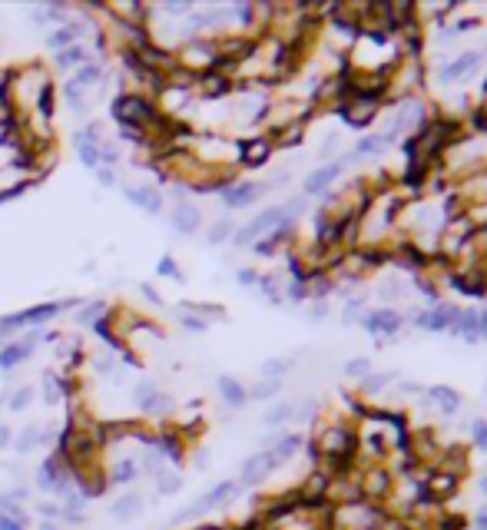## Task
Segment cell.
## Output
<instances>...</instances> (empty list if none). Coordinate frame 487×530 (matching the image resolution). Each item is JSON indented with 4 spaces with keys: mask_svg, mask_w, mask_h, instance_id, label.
<instances>
[{
    "mask_svg": "<svg viewBox=\"0 0 487 530\" xmlns=\"http://www.w3.org/2000/svg\"><path fill=\"white\" fill-rule=\"evenodd\" d=\"M299 209H302V199H292V202H285V206H272V209L259 212V215L249 219L242 229H236L232 242L239 245V249H242V245H256L262 236H272L282 222H292V212H299Z\"/></svg>",
    "mask_w": 487,
    "mask_h": 530,
    "instance_id": "cell-1",
    "label": "cell"
},
{
    "mask_svg": "<svg viewBox=\"0 0 487 530\" xmlns=\"http://www.w3.org/2000/svg\"><path fill=\"white\" fill-rule=\"evenodd\" d=\"M236 494H239V484H236V481H219V484L209 487L199 500H193L186 511H179V514H176V524H186V520H193V517H199V514H209V511H215V507L229 504Z\"/></svg>",
    "mask_w": 487,
    "mask_h": 530,
    "instance_id": "cell-2",
    "label": "cell"
},
{
    "mask_svg": "<svg viewBox=\"0 0 487 530\" xmlns=\"http://www.w3.org/2000/svg\"><path fill=\"white\" fill-rule=\"evenodd\" d=\"M100 133H103L100 123H87L83 130H76V136H73L76 156H80V163L87 169H100V143H103Z\"/></svg>",
    "mask_w": 487,
    "mask_h": 530,
    "instance_id": "cell-3",
    "label": "cell"
},
{
    "mask_svg": "<svg viewBox=\"0 0 487 530\" xmlns=\"http://www.w3.org/2000/svg\"><path fill=\"white\" fill-rule=\"evenodd\" d=\"M262 193H265L262 182H229L226 189H219V199L226 209H245L256 199H262Z\"/></svg>",
    "mask_w": 487,
    "mask_h": 530,
    "instance_id": "cell-4",
    "label": "cell"
},
{
    "mask_svg": "<svg viewBox=\"0 0 487 530\" xmlns=\"http://www.w3.org/2000/svg\"><path fill=\"white\" fill-rule=\"evenodd\" d=\"M272 150H275V143L269 136H249L239 143V163L249 169H259L269 163Z\"/></svg>",
    "mask_w": 487,
    "mask_h": 530,
    "instance_id": "cell-5",
    "label": "cell"
},
{
    "mask_svg": "<svg viewBox=\"0 0 487 530\" xmlns=\"http://www.w3.org/2000/svg\"><path fill=\"white\" fill-rule=\"evenodd\" d=\"M123 199L133 202L136 209L150 212V215H159L166 199H163V189H152V186H123Z\"/></svg>",
    "mask_w": 487,
    "mask_h": 530,
    "instance_id": "cell-6",
    "label": "cell"
},
{
    "mask_svg": "<svg viewBox=\"0 0 487 530\" xmlns=\"http://www.w3.org/2000/svg\"><path fill=\"white\" fill-rule=\"evenodd\" d=\"M457 308H451V305H434L431 312H418L414 315V325L418 328H427V332H451V325L457 321Z\"/></svg>",
    "mask_w": 487,
    "mask_h": 530,
    "instance_id": "cell-7",
    "label": "cell"
},
{
    "mask_svg": "<svg viewBox=\"0 0 487 530\" xmlns=\"http://www.w3.org/2000/svg\"><path fill=\"white\" fill-rule=\"evenodd\" d=\"M275 468H278V461L272 457V451H259V454H252L242 464V484H259V481H265Z\"/></svg>",
    "mask_w": 487,
    "mask_h": 530,
    "instance_id": "cell-8",
    "label": "cell"
},
{
    "mask_svg": "<svg viewBox=\"0 0 487 530\" xmlns=\"http://www.w3.org/2000/svg\"><path fill=\"white\" fill-rule=\"evenodd\" d=\"M139 474V461L136 457H130V454H120L113 464L107 468V484H113V487H126V484H133Z\"/></svg>",
    "mask_w": 487,
    "mask_h": 530,
    "instance_id": "cell-9",
    "label": "cell"
},
{
    "mask_svg": "<svg viewBox=\"0 0 487 530\" xmlns=\"http://www.w3.org/2000/svg\"><path fill=\"white\" fill-rule=\"evenodd\" d=\"M169 222H172V229H176L179 236H196L199 226H202V212H199L193 202H176Z\"/></svg>",
    "mask_w": 487,
    "mask_h": 530,
    "instance_id": "cell-10",
    "label": "cell"
},
{
    "mask_svg": "<svg viewBox=\"0 0 487 530\" xmlns=\"http://www.w3.org/2000/svg\"><path fill=\"white\" fill-rule=\"evenodd\" d=\"M83 24L80 20H70V24H63V27H53V30L46 33V46L53 50V53H60V50H67V46H73L83 40Z\"/></svg>",
    "mask_w": 487,
    "mask_h": 530,
    "instance_id": "cell-11",
    "label": "cell"
},
{
    "mask_svg": "<svg viewBox=\"0 0 487 530\" xmlns=\"http://www.w3.org/2000/svg\"><path fill=\"white\" fill-rule=\"evenodd\" d=\"M362 325H365L371 335H395L401 328V315L391 312V308H381V312H368L362 318Z\"/></svg>",
    "mask_w": 487,
    "mask_h": 530,
    "instance_id": "cell-12",
    "label": "cell"
},
{
    "mask_svg": "<svg viewBox=\"0 0 487 530\" xmlns=\"http://www.w3.org/2000/svg\"><path fill=\"white\" fill-rule=\"evenodd\" d=\"M342 166H345V159H342V163H328V166L308 173V179H305V193H308V196H319V193H325V189L338 179Z\"/></svg>",
    "mask_w": 487,
    "mask_h": 530,
    "instance_id": "cell-13",
    "label": "cell"
},
{
    "mask_svg": "<svg viewBox=\"0 0 487 530\" xmlns=\"http://www.w3.org/2000/svg\"><path fill=\"white\" fill-rule=\"evenodd\" d=\"M139 511H143V497H139L136 491H126V494H120V497L109 504V517H113V520H120V524L133 520Z\"/></svg>",
    "mask_w": 487,
    "mask_h": 530,
    "instance_id": "cell-14",
    "label": "cell"
},
{
    "mask_svg": "<svg viewBox=\"0 0 487 530\" xmlns=\"http://www.w3.org/2000/svg\"><path fill=\"white\" fill-rule=\"evenodd\" d=\"M109 312H113V308H109V302H103V299H96V302H83L80 305V308H73V318H70V321H73V325H80V328H83V325H96V321H100V318H107Z\"/></svg>",
    "mask_w": 487,
    "mask_h": 530,
    "instance_id": "cell-15",
    "label": "cell"
},
{
    "mask_svg": "<svg viewBox=\"0 0 487 530\" xmlns=\"http://www.w3.org/2000/svg\"><path fill=\"white\" fill-rule=\"evenodd\" d=\"M215 388H219V398L226 401L229 408H242L245 398H249V391L242 388V381H236L232 375H219V381H215Z\"/></svg>",
    "mask_w": 487,
    "mask_h": 530,
    "instance_id": "cell-16",
    "label": "cell"
},
{
    "mask_svg": "<svg viewBox=\"0 0 487 530\" xmlns=\"http://www.w3.org/2000/svg\"><path fill=\"white\" fill-rule=\"evenodd\" d=\"M30 17L37 20V24H53V27H63V24L73 20L70 7H63V3H44V7H37Z\"/></svg>",
    "mask_w": 487,
    "mask_h": 530,
    "instance_id": "cell-17",
    "label": "cell"
},
{
    "mask_svg": "<svg viewBox=\"0 0 487 530\" xmlns=\"http://www.w3.org/2000/svg\"><path fill=\"white\" fill-rule=\"evenodd\" d=\"M30 355L33 351L24 348L20 342H7V345H0V371H14V368H20Z\"/></svg>",
    "mask_w": 487,
    "mask_h": 530,
    "instance_id": "cell-18",
    "label": "cell"
},
{
    "mask_svg": "<svg viewBox=\"0 0 487 530\" xmlns=\"http://www.w3.org/2000/svg\"><path fill=\"white\" fill-rule=\"evenodd\" d=\"M87 60L90 57H87L83 44H73V46H67V50H60V53H53V67L57 70H76V67H83Z\"/></svg>",
    "mask_w": 487,
    "mask_h": 530,
    "instance_id": "cell-19",
    "label": "cell"
},
{
    "mask_svg": "<svg viewBox=\"0 0 487 530\" xmlns=\"http://www.w3.org/2000/svg\"><path fill=\"white\" fill-rule=\"evenodd\" d=\"M76 87H83V90H90V87H96L100 80H103V63L100 60H87L83 67H76V73L70 76Z\"/></svg>",
    "mask_w": 487,
    "mask_h": 530,
    "instance_id": "cell-20",
    "label": "cell"
},
{
    "mask_svg": "<svg viewBox=\"0 0 487 530\" xmlns=\"http://www.w3.org/2000/svg\"><path fill=\"white\" fill-rule=\"evenodd\" d=\"M451 332H454L457 338H464L468 345L481 342V335H477V312H461V315H457V321L451 325Z\"/></svg>",
    "mask_w": 487,
    "mask_h": 530,
    "instance_id": "cell-21",
    "label": "cell"
},
{
    "mask_svg": "<svg viewBox=\"0 0 487 530\" xmlns=\"http://www.w3.org/2000/svg\"><path fill=\"white\" fill-rule=\"evenodd\" d=\"M10 444H14L17 454H27V451H33V448H40V427H33V424L20 427V431H17V438L10 441Z\"/></svg>",
    "mask_w": 487,
    "mask_h": 530,
    "instance_id": "cell-22",
    "label": "cell"
},
{
    "mask_svg": "<svg viewBox=\"0 0 487 530\" xmlns=\"http://www.w3.org/2000/svg\"><path fill=\"white\" fill-rule=\"evenodd\" d=\"M477 67V53H464V57H457L454 63H448L441 70V80H457V76H468Z\"/></svg>",
    "mask_w": 487,
    "mask_h": 530,
    "instance_id": "cell-23",
    "label": "cell"
},
{
    "mask_svg": "<svg viewBox=\"0 0 487 530\" xmlns=\"http://www.w3.org/2000/svg\"><path fill=\"white\" fill-rule=\"evenodd\" d=\"M391 139H395V133H378V136L358 139V146H355V156H371V152L388 150V146H391Z\"/></svg>",
    "mask_w": 487,
    "mask_h": 530,
    "instance_id": "cell-24",
    "label": "cell"
},
{
    "mask_svg": "<svg viewBox=\"0 0 487 530\" xmlns=\"http://www.w3.org/2000/svg\"><path fill=\"white\" fill-rule=\"evenodd\" d=\"M63 401V381L57 371H44V405H60Z\"/></svg>",
    "mask_w": 487,
    "mask_h": 530,
    "instance_id": "cell-25",
    "label": "cell"
},
{
    "mask_svg": "<svg viewBox=\"0 0 487 530\" xmlns=\"http://www.w3.org/2000/svg\"><path fill=\"white\" fill-rule=\"evenodd\" d=\"M60 93H63V100H67V106H70L73 113H83V109H87V90H83V87H76L73 80H67Z\"/></svg>",
    "mask_w": 487,
    "mask_h": 530,
    "instance_id": "cell-26",
    "label": "cell"
},
{
    "mask_svg": "<svg viewBox=\"0 0 487 530\" xmlns=\"http://www.w3.org/2000/svg\"><path fill=\"white\" fill-rule=\"evenodd\" d=\"M33 401V388L30 385H20V388H14V391L7 394V411H14V414H20V411H27Z\"/></svg>",
    "mask_w": 487,
    "mask_h": 530,
    "instance_id": "cell-27",
    "label": "cell"
},
{
    "mask_svg": "<svg viewBox=\"0 0 487 530\" xmlns=\"http://www.w3.org/2000/svg\"><path fill=\"white\" fill-rule=\"evenodd\" d=\"M431 398H434V405L444 411V414H454L457 408H461V398H457L451 388H444V385H438V388H431Z\"/></svg>",
    "mask_w": 487,
    "mask_h": 530,
    "instance_id": "cell-28",
    "label": "cell"
},
{
    "mask_svg": "<svg viewBox=\"0 0 487 530\" xmlns=\"http://www.w3.org/2000/svg\"><path fill=\"white\" fill-rule=\"evenodd\" d=\"M299 448H302V438H299V434H285V438H278V444L272 448V457L282 464V461H289Z\"/></svg>",
    "mask_w": 487,
    "mask_h": 530,
    "instance_id": "cell-29",
    "label": "cell"
},
{
    "mask_svg": "<svg viewBox=\"0 0 487 530\" xmlns=\"http://www.w3.org/2000/svg\"><path fill=\"white\" fill-rule=\"evenodd\" d=\"M156 487H159V494H179V487H183V477L176 474V470H156Z\"/></svg>",
    "mask_w": 487,
    "mask_h": 530,
    "instance_id": "cell-30",
    "label": "cell"
},
{
    "mask_svg": "<svg viewBox=\"0 0 487 530\" xmlns=\"http://www.w3.org/2000/svg\"><path fill=\"white\" fill-rule=\"evenodd\" d=\"M143 414H146V418H159V414H169V411H172V398H169V394H156V398H150V401H146V405H143Z\"/></svg>",
    "mask_w": 487,
    "mask_h": 530,
    "instance_id": "cell-31",
    "label": "cell"
},
{
    "mask_svg": "<svg viewBox=\"0 0 487 530\" xmlns=\"http://www.w3.org/2000/svg\"><path fill=\"white\" fill-rule=\"evenodd\" d=\"M232 236H236V226H232V219H219V222L209 229V236H206V239H209V245H222V242H229Z\"/></svg>",
    "mask_w": 487,
    "mask_h": 530,
    "instance_id": "cell-32",
    "label": "cell"
},
{
    "mask_svg": "<svg viewBox=\"0 0 487 530\" xmlns=\"http://www.w3.org/2000/svg\"><path fill=\"white\" fill-rule=\"evenodd\" d=\"M292 414H295V405L292 401H278L275 408H269L265 411V424H285V421H292Z\"/></svg>",
    "mask_w": 487,
    "mask_h": 530,
    "instance_id": "cell-33",
    "label": "cell"
},
{
    "mask_svg": "<svg viewBox=\"0 0 487 530\" xmlns=\"http://www.w3.org/2000/svg\"><path fill=\"white\" fill-rule=\"evenodd\" d=\"M120 156H123L120 143H113V139H103V143H100V166L116 169V163H120Z\"/></svg>",
    "mask_w": 487,
    "mask_h": 530,
    "instance_id": "cell-34",
    "label": "cell"
},
{
    "mask_svg": "<svg viewBox=\"0 0 487 530\" xmlns=\"http://www.w3.org/2000/svg\"><path fill=\"white\" fill-rule=\"evenodd\" d=\"M159 394V388H156V381H150V378H139L136 385H133V401H136V408H143L150 398H156Z\"/></svg>",
    "mask_w": 487,
    "mask_h": 530,
    "instance_id": "cell-35",
    "label": "cell"
},
{
    "mask_svg": "<svg viewBox=\"0 0 487 530\" xmlns=\"http://www.w3.org/2000/svg\"><path fill=\"white\" fill-rule=\"evenodd\" d=\"M278 391H282V378H262L249 394H252L256 401H265V398H272V394H278Z\"/></svg>",
    "mask_w": 487,
    "mask_h": 530,
    "instance_id": "cell-36",
    "label": "cell"
},
{
    "mask_svg": "<svg viewBox=\"0 0 487 530\" xmlns=\"http://www.w3.org/2000/svg\"><path fill=\"white\" fill-rule=\"evenodd\" d=\"M179 325H183L186 332H196V335H202L206 328H209V321H206V318L193 315V312H186V308H179Z\"/></svg>",
    "mask_w": 487,
    "mask_h": 530,
    "instance_id": "cell-37",
    "label": "cell"
},
{
    "mask_svg": "<svg viewBox=\"0 0 487 530\" xmlns=\"http://www.w3.org/2000/svg\"><path fill=\"white\" fill-rule=\"evenodd\" d=\"M116 130H120V143L146 146V130H139V126H116Z\"/></svg>",
    "mask_w": 487,
    "mask_h": 530,
    "instance_id": "cell-38",
    "label": "cell"
},
{
    "mask_svg": "<svg viewBox=\"0 0 487 530\" xmlns=\"http://www.w3.org/2000/svg\"><path fill=\"white\" fill-rule=\"evenodd\" d=\"M156 272L166 275V279H176V282H186V275L179 272V265H176V258H172V256H163V258H159Z\"/></svg>",
    "mask_w": 487,
    "mask_h": 530,
    "instance_id": "cell-39",
    "label": "cell"
},
{
    "mask_svg": "<svg viewBox=\"0 0 487 530\" xmlns=\"http://www.w3.org/2000/svg\"><path fill=\"white\" fill-rule=\"evenodd\" d=\"M163 14H169V17H189V14H193V3H186V0H169V3H163Z\"/></svg>",
    "mask_w": 487,
    "mask_h": 530,
    "instance_id": "cell-40",
    "label": "cell"
},
{
    "mask_svg": "<svg viewBox=\"0 0 487 530\" xmlns=\"http://www.w3.org/2000/svg\"><path fill=\"white\" fill-rule=\"evenodd\" d=\"M289 368V362L285 358H272V362L262 364V371H265V378H282V371Z\"/></svg>",
    "mask_w": 487,
    "mask_h": 530,
    "instance_id": "cell-41",
    "label": "cell"
},
{
    "mask_svg": "<svg viewBox=\"0 0 487 530\" xmlns=\"http://www.w3.org/2000/svg\"><path fill=\"white\" fill-rule=\"evenodd\" d=\"M93 173H96V182H100V186H107V189H113V186H116V169H109V166H100V169H93Z\"/></svg>",
    "mask_w": 487,
    "mask_h": 530,
    "instance_id": "cell-42",
    "label": "cell"
},
{
    "mask_svg": "<svg viewBox=\"0 0 487 530\" xmlns=\"http://www.w3.org/2000/svg\"><path fill=\"white\" fill-rule=\"evenodd\" d=\"M24 189H27V182H14V186L0 189V206H3V202H10V199H20V196H24Z\"/></svg>",
    "mask_w": 487,
    "mask_h": 530,
    "instance_id": "cell-43",
    "label": "cell"
},
{
    "mask_svg": "<svg viewBox=\"0 0 487 530\" xmlns=\"http://www.w3.org/2000/svg\"><path fill=\"white\" fill-rule=\"evenodd\" d=\"M37 511L44 514V520H57V524H60V514H63L60 504H50V500H46V504H37Z\"/></svg>",
    "mask_w": 487,
    "mask_h": 530,
    "instance_id": "cell-44",
    "label": "cell"
},
{
    "mask_svg": "<svg viewBox=\"0 0 487 530\" xmlns=\"http://www.w3.org/2000/svg\"><path fill=\"white\" fill-rule=\"evenodd\" d=\"M345 371H348L351 378H365V375H368V362H365V358H351V362L345 364Z\"/></svg>",
    "mask_w": 487,
    "mask_h": 530,
    "instance_id": "cell-45",
    "label": "cell"
},
{
    "mask_svg": "<svg viewBox=\"0 0 487 530\" xmlns=\"http://www.w3.org/2000/svg\"><path fill=\"white\" fill-rule=\"evenodd\" d=\"M471 438H474V444H477V448H484V451H487V424L484 421H474L471 424Z\"/></svg>",
    "mask_w": 487,
    "mask_h": 530,
    "instance_id": "cell-46",
    "label": "cell"
},
{
    "mask_svg": "<svg viewBox=\"0 0 487 530\" xmlns=\"http://www.w3.org/2000/svg\"><path fill=\"white\" fill-rule=\"evenodd\" d=\"M0 530H27V524H24V520H17V517H10V514H3V511H0Z\"/></svg>",
    "mask_w": 487,
    "mask_h": 530,
    "instance_id": "cell-47",
    "label": "cell"
},
{
    "mask_svg": "<svg viewBox=\"0 0 487 530\" xmlns=\"http://www.w3.org/2000/svg\"><path fill=\"white\" fill-rule=\"evenodd\" d=\"M236 282H239V285H259V272H252V269H239V272H236Z\"/></svg>",
    "mask_w": 487,
    "mask_h": 530,
    "instance_id": "cell-48",
    "label": "cell"
},
{
    "mask_svg": "<svg viewBox=\"0 0 487 530\" xmlns=\"http://www.w3.org/2000/svg\"><path fill=\"white\" fill-rule=\"evenodd\" d=\"M139 292H143V299L150 305H163V299H159V292L150 285V282H139Z\"/></svg>",
    "mask_w": 487,
    "mask_h": 530,
    "instance_id": "cell-49",
    "label": "cell"
},
{
    "mask_svg": "<svg viewBox=\"0 0 487 530\" xmlns=\"http://www.w3.org/2000/svg\"><path fill=\"white\" fill-rule=\"evenodd\" d=\"M362 381H365L368 391H378V388H384L388 381H395V375H378V378H362Z\"/></svg>",
    "mask_w": 487,
    "mask_h": 530,
    "instance_id": "cell-50",
    "label": "cell"
},
{
    "mask_svg": "<svg viewBox=\"0 0 487 530\" xmlns=\"http://www.w3.org/2000/svg\"><path fill=\"white\" fill-rule=\"evenodd\" d=\"M305 295H308V285H302V282H295V285L289 288V299H292V302H305Z\"/></svg>",
    "mask_w": 487,
    "mask_h": 530,
    "instance_id": "cell-51",
    "label": "cell"
},
{
    "mask_svg": "<svg viewBox=\"0 0 487 530\" xmlns=\"http://www.w3.org/2000/svg\"><path fill=\"white\" fill-rule=\"evenodd\" d=\"M10 441H14V431H10L7 424H0V448H7Z\"/></svg>",
    "mask_w": 487,
    "mask_h": 530,
    "instance_id": "cell-52",
    "label": "cell"
},
{
    "mask_svg": "<svg viewBox=\"0 0 487 530\" xmlns=\"http://www.w3.org/2000/svg\"><path fill=\"white\" fill-rule=\"evenodd\" d=\"M477 335L487 338V312H477Z\"/></svg>",
    "mask_w": 487,
    "mask_h": 530,
    "instance_id": "cell-53",
    "label": "cell"
},
{
    "mask_svg": "<svg viewBox=\"0 0 487 530\" xmlns=\"http://www.w3.org/2000/svg\"><path fill=\"white\" fill-rule=\"evenodd\" d=\"M325 312H328V308H325V302H315V305H312V312H308V315H312V318H325Z\"/></svg>",
    "mask_w": 487,
    "mask_h": 530,
    "instance_id": "cell-54",
    "label": "cell"
},
{
    "mask_svg": "<svg viewBox=\"0 0 487 530\" xmlns=\"http://www.w3.org/2000/svg\"><path fill=\"white\" fill-rule=\"evenodd\" d=\"M477 530H487V507L477 514Z\"/></svg>",
    "mask_w": 487,
    "mask_h": 530,
    "instance_id": "cell-55",
    "label": "cell"
},
{
    "mask_svg": "<svg viewBox=\"0 0 487 530\" xmlns=\"http://www.w3.org/2000/svg\"><path fill=\"white\" fill-rule=\"evenodd\" d=\"M40 530H63V527L57 524V520H44V524H40Z\"/></svg>",
    "mask_w": 487,
    "mask_h": 530,
    "instance_id": "cell-56",
    "label": "cell"
},
{
    "mask_svg": "<svg viewBox=\"0 0 487 530\" xmlns=\"http://www.w3.org/2000/svg\"><path fill=\"white\" fill-rule=\"evenodd\" d=\"M481 491H484V494H487V477H484V481H481Z\"/></svg>",
    "mask_w": 487,
    "mask_h": 530,
    "instance_id": "cell-57",
    "label": "cell"
}]
</instances>
